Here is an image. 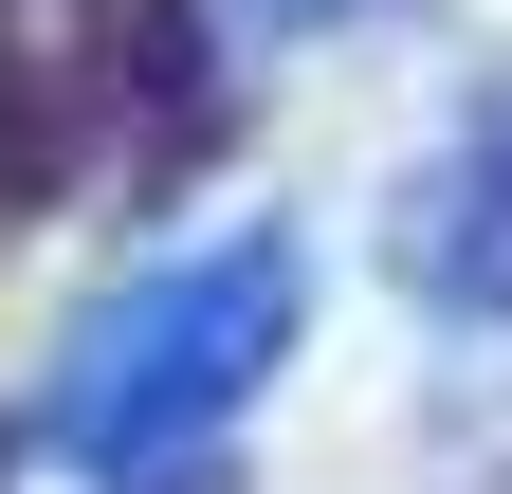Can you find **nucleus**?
I'll return each instance as SVG.
<instances>
[{"mask_svg": "<svg viewBox=\"0 0 512 494\" xmlns=\"http://www.w3.org/2000/svg\"><path fill=\"white\" fill-rule=\"evenodd\" d=\"M275 348H293V238L183 257V275H147V293L92 312L74 385H55V440H74L92 476H147V458H183V440H220Z\"/></svg>", "mask_w": 512, "mask_h": 494, "instance_id": "f257e3e1", "label": "nucleus"}, {"mask_svg": "<svg viewBox=\"0 0 512 494\" xmlns=\"http://www.w3.org/2000/svg\"><path fill=\"white\" fill-rule=\"evenodd\" d=\"M110 110H202L183 0H0V220H37L110 147Z\"/></svg>", "mask_w": 512, "mask_h": 494, "instance_id": "f03ea898", "label": "nucleus"}, {"mask_svg": "<svg viewBox=\"0 0 512 494\" xmlns=\"http://www.w3.org/2000/svg\"><path fill=\"white\" fill-rule=\"evenodd\" d=\"M403 275H421V293H476V312L512 293V92L458 129V165L421 183V220H403Z\"/></svg>", "mask_w": 512, "mask_h": 494, "instance_id": "7ed1b4c3", "label": "nucleus"}]
</instances>
